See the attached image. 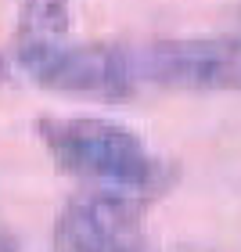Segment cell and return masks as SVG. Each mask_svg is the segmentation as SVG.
Instances as JSON below:
<instances>
[{
  "instance_id": "1",
  "label": "cell",
  "mask_w": 241,
  "mask_h": 252,
  "mask_svg": "<svg viewBox=\"0 0 241 252\" xmlns=\"http://www.w3.org/2000/svg\"><path fill=\"white\" fill-rule=\"evenodd\" d=\"M40 144L61 173L87 188L122 191L151 202L166 188V166L130 126L101 116H47L36 123Z\"/></svg>"
},
{
  "instance_id": "2",
  "label": "cell",
  "mask_w": 241,
  "mask_h": 252,
  "mask_svg": "<svg viewBox=\"0 0 241 252\" xmlns=\"http://www.w3.org/2000/svg\"><path fill=\"white\" fill-rule=\"evenodd\" d=\"M137 83L166 90H241V36L155 40L130 51Z\"/></svg>"
},
{
  "instance_id": "3",
  "label": "cell",
  "mask_w": 241,
  "mask_h": 252,
  "mask_svg": "<svg viewBox=\"0 0 241 252\" xmlns=\"http://www.w3.org/2000/svg\"><path fill=\"white\" fill-rule=\"evenodd\" d=\"M144 198L83 188L54 220V252H141Z\"/></svg>"
},
{
  "instance_id": "4",
  "label": "cell",
  "mask_w": 241,
  "mask_h": 252,
  "mask_svg": "<svg viewBox=\"0 0 241 252\" xmlns=\"http://www.w3.org/2000/svg\"><path fill=\"white\" fill-rule=\"evenodd\" d=\"M22 72L43 90L83 94V97H101V101H122L137 87L130 51L116 47V43H72L68 40L61 47L26 62Z\"/></svg>"
},
{
  "instance_id": "5",
  "label": "cell",
  "mask_w": 241,
  "mask_h": 252,
  "mask_svg": "<svg viewBox=\"0 0 241 252\" xmlns=\"http://www.w3.org/2000/svg\"><path fill=\"white\" fill-rule=\"evenodd\" d=\"M68 0H22L18 22H15V40H11V54L18 65H26L40 54L68 43Z\"/></svg>"
},
{
  "instance_id": "6",
  "label": "cell",
  "mask_w": 241,
  "mask_h": 252,
  "mask_svg": "<svg viewBox=\"0 0 241 252\" xmlns=\"http://www.w3.org/2000/svg\"><path fill=\"white\" fill-rule=\"evenodd\" d=\"M0 252H18V245H15V238H11L4 227H0Z\"/></svg>"
},
{
  "instance_id": "7",
  "label": "cell",
  "mask_w": 241,
  "mask_h": 252,
  "mask_svg": "<svg viewBox=\"0 0 241 252\" xmlns=\"http://www.w3.org/2000/svg\"><path fill=\"white\" fill-rule=\"evenodd\" d=\"M4 68H7V65H4V54H0V79H4Z\"/></svg>"
},
{
  "instance_id": "8",
  "label": "cell",
  "mask_w": 241,
  "mask_h": 252,
  "mask_svg": "<svg viewBox=\"0 0 241 252\" xmlns=\"http://www.w3.org/2000/svg\"><path fill=\"white\" fill-rule=\"evenodd\" d=\"M238 18H241V15H238Z\"/></svg>"
}]
</instances>
